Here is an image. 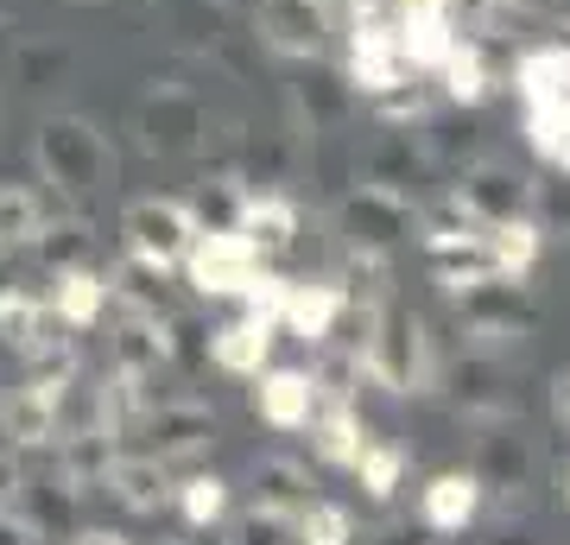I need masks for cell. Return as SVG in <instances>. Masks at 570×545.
Here are the masks:
<instances>
[{
  "label": "cell",
  "instance_id": "6da1fadb",
  "mask_svg": "<svg viewBox=\"0 0 570 545\" xmlns=\"http://www.w3.org/2000/svg\"><path fill=\"white\" fill-rule=\"evenodd\" d=\"M362 374L387 393H425L431 387V337H425V318L406 311V304H381L374 323H367V343H362Z\"/></svg>",
  "mask_w": 570,
  "mask_h": 545
},
{
  "label": "cell",
  "instance_id": "7a4b0ae2",
  "mask_svg": "<svg viewBox=\"0 0 570 545\" xmlns=\"http://www.w3.org/2000/svg\"><path fill=\"white\" fill-rule=\"evenodd\" d=\"M32 153H39L45 184H58L63 197H96V191L115 184V153H108V140L89 121H77V115L45 121Z\"/></svg>",
  "mask_w": 570,
  "mask_h": 545
},
{
  "label": "cell",
  "instance_id": "3957f363",
  "mask_svg": "<svg viewBox=\"0 0 570 545\" xmlns=\"http://www.w3.org/2000/svg\"><path fill=\"white\" fill-rule=\"evenodd\" d=\"M456 318H463V337L469 349H489V356H508L532 337V318H539V304H532L527 280H475L469 292H456Z\"/></svg>",
  "mask_w": 570,
  "mask_h": 545
},
{
  "label": "cell",
  "instance_id": "277c9868",
  "mask_svg": "<svg viewBox=\"0 0 570 545\" xmlns=\"http://www.w3.org/2000/svg\"><path fill=\"white\" fill-rule=\"evenodd\" d=\"M469 476L482 483V495H494V502L508 507V514L532 495V483H539V445H532V431L520 425V412H513V419H489V425H482Z\"/></svg>",
  "mask_w": 570,
  "mask_h": 545
},
{
  "label": "cell",
  "instance_id": "5b68a950",
  "mask_svg": "<svg viewBox=\"0 0 570 545\" xmlns=\"http://www.w3.org/2000/svg\"><path fill=\"white\" fill-rule=\"evenodd\" d=\"M336 223H343L348 247H400L412 242V228H419V203H412V191H393V184H348L343 203H336Z\"/></svg>",
  "mask_w": 570,
  "mask_h": 545
},
{
  "label": "cell",
  "instance_id": "8992f818",
  "mask_svg": "<svg viewBox=\"0 0 570 545\" xmlns=\"http://www.w3.org/2000/svg\"><path fill=\"white\" fill-rule=\"evenodd\" d=\"M121 235H127V254H134V261L171 273V266L184 261L190 235H197V216H190L184 197H134L121 210Z\"/></svg>",
  "mask_w": 570,
  "mask_h": 545
},
{
  "label": "cell",
  "instance_id": "52a82bcc",
  "mask_svg": "<svg viewBox=\"0 0 570 545\" xmlns=\"http://www.w3.org/2000/svg\"><path fill=\"white\" fill-rule=\"evenodd\" d=\"M178 266H184V280L197 285L204 299H242L266 261L242 242V235H235V228H197Z\"/></svg>",
  "mask_w": 570,
  "mask_h": 545
},
{
  "label": "cell",
  "instance_id": "ba28073f",
  "mask_svg": "<svg viewBox=\"0 0 570 545\" xmlns=\"http://www.w3.org/2000/svg\"><path fill=\"white\" fill-rule=\"evenodd\" d=\"M63 387H70V368H39L32 381H20L13 393H0V431H7V445H20V450L58 445Z\"/></svg>",
  "mask_w": 570,
  "mask_h": 545
},
{
  "label": "cell",
  "instance_id": "9c48e42d",
  "mask_svg": "<svg viewBox=\"0 0 570 545\" xmlns=\"http://www.w3.org/2000/svg\"><path fill=\"white\" fill-rule=\"evenodd\" d=\"M254 32L279 58H317L324 39L336 32V7L330 0H261L254 7Z\"/></svg>",
  "mask_w": 570,
  "mask_h": 545
},
{
  "label": "cell",
  "instance_id": "30bf717a",
  "mask_svg": "<svg viewBox=\"0 0 570 545\" xmlns=\"http://www.w3.org/2000/svg\"><path fill=\"white\" fill-rule=\"evenodd\" d=\"M171 318L165 311H127L115 330H108V368H115V381H134L146 387L171 362Z\"/></svg>",
  "mask_w": 570,
  "mask_h": 545
},
{
  "label": "cell",
  "instance_id": "8fae6325",
  "mask_svg": "<svg viewBox=\"0 0 570 545\" xmlns=\"http://www.w3.org/2000/svg\"><path fill=\"white\" fill-rule=\"evenodd\" d=\"M63 323L51 318V304L39 292H26V285H0V337L20 349L26 362L39 368H70L63 362Z\"/></svg>",
  "mask_w": 570,
  "mask_h": 545
},
{
  "label": "cell",
  "instance_id": "7c38bea8",
  "mask_svg": "<svg viewBox=\"0 0 570 545\" xmlns=\"http://www.w3.org/2000/svg\"><path fill=\"white\" fill-rule=\"evenodd\" d=\"M450 400H456V412L475 419V425L513 419V412H520V400H513V387H508V362L489 356V349H469L463 362L450 368Z\"/></svg>",
  "mask_w": 570,
  "mask_h": 545
},
{
  "label": "cell",
  "instance_id": "4fadbf2b",
  "mask_svg": "<svg viewBox=\"0 0 570 545\" xmlns=\"http://www.w3.org/2000/svg\"><path fill=\"white\" fill-rule=\"evenodd\" d=\"M140 431H146V457L184 464V457H204L216 445V412L204 400H171L159 412H140Z\"/></svg>",
  "mask_w": 570,
  "mask_h": 545
},
{
  "label": "cell",
  "instance_id": "5bb4252c",
  "mask_svg": "<svg viewBox=\"0 0 570 545\" xmlns=\"http://www.w3.org/2000/svg\"><path fill=\"white\" fill-rule=\"evenodd\" d=\"M456 203L469 210L475 228L513 223V216H532V178H520L513 165H475V172H463V184H456Z\"/></svg>",
  "mask_w": 570,
  "mask_h": 545
},
{
  "label": "cell",
  "instance_id": "9a60e30c",
  "mask_svg": "<svg viewBox=\"0 0 570 545\" xmlns=\"http://www.w3.org/2000/svg\"><path fill=\"white\" fill-rule=\"evenodd\" d=\"M317 374L311 368H273L266 362L261 374H254V412H261V425H273V431H305L311 419H317Z\"/></svg>",
  "mask_w": 570,
  "mask_h": 545
},
{
  "label": "cell",
  "instance_id": "2e32d148",
  "mask_svg": "<svg viewBox=\"0 0 570 545\" xmlns=\"http://www.w3.org/2000/svg\"><path fill=\"white\" fill-rule=\"evenodd\" d=\"M482 483L469 476V469H444V476H431L425 488H419V520L438 533V539H456V533H469L475 526V514H482Z\"/></svg>",
  "mask_w": 570,
  "mask_h": 545
},
{
  "label": "cell",
  "instance_id": "e0dca14e",
  "mask_svg": "<svg viewBox=\"0 0 570 545\" xmlns=\"http://www.w3.org/2000/svg\"><path fill=\"white\" fill-rule=\"evenodd\" d=\"M343 311H348V292L336 280H292L279 330H292L305 349H317V343H330V330L343 323Z\"/></svg>",
  "mask_w": 570,
  "mask_h": 545
},
{
  "label": "cell",
  "instance_id": "ac0fdd59",
  "mask_svg": "<svg viewBox=\"0 0 570 545\" xmlns=\"http://www.w3.org/2000/svg\"><path fill=\"white\" fill-rule=\"evenodd\" d=\"M235 235H242L261 261H279L285 247L298 242V203L279 197V191H247L242 216H235Z\"/></svg>",
  "mask_w": 570,
  "mask_h": 545
},
{
  "label": "cell",
  "instance_id": "d6986e66",
  "mask_svg": "<svg viewBox=\"0 0 570 545\" xmlns=\"http://www.w3.org/2000/svg\"><path fill=\"white\" fill-rule=\"evenodd\" d=\"M140 134H146V153H190L197 134H204V108L184 89H153L140 108Z\"/></svg>",
  "mask_w": 570,
  "mask_h": 545
},
{
  "label": "cell",
  "instance_id": "ffe728a7",
  "mask_svg": "<svg viewBox=\"0 0 570 545\" xmlns=\"http://www.w3.org/2000/svg\"><path fill=\"white\" fill-rule=\"evenodd\" d=\"M513 89L527 108H570V39L532 45L513 64Z\"/></svg>",
  "mask_w": 570,
  "mask_h": 545
},
{
  "label": "cell",
  "instance_id": "44dd1931",
  "mask_svg": "<svg viewBox=\"0 0 570 545\" xmlns=\"http://www.w3.org/2000/svg\"><path fill=\"white\" fill-rule=\"evenodd\" d=\"M209 362L223 368V374H242L254 381L266 362H273V323L242 311V318H228L223 330H209Z\"/></svg>",
  "mask_w": 570,
  "mask_h": 545
},
{
  "label": "cell",
  "instance_id": "7402d4cb",
  "mask_svg": "<svg viewBox=\"0 0 570 545\" xmlns=\"http://www.w3.org/2000/svg\"><path fill=\"white\" fill-rule=\"evenodd\" d=\"M305 431L317 438V457L336 464V469H355V457H362V445H367V425H362V412H355L348 393H324V400H317V419H311Z\"/></svg>",
  "mask_w": 570,
  "mask_h": 545
},
{
  "label": "cell",
  "instance_id": "603a6c76",
  "mask_svg": "<svg viewBox=\"0 0 570 545\" xmlns=\"http://www.w3.org/2000/svg\"><path fill=\"white\" fill-rule=\"evenodd\" d=\"M45 304H51V318L63 330H96L108 311V273H96V266H63L58 285L45 292Z\"/></svg>",
  "mask_w": 570,
  "mask_h": 545
},
{
  "label": "cell",
  "instance_id": "cb8c5ba5",
  "mask_svg": "<svg viewBox=\"0 0 570 545\" xmlns=\"http://www.w3.org/2000/svg\"><path fill=\"white\" fill-rule=\"evenodd\" d=\"M13 514H20L32 533H77V488L63 483L58 469L51 476H26L20 495H13Z\"/></svg>",
  "mask_w": 570,
  "mask_h": 545
},
{
  "label": "cell",
  "instance_id": "d4e9b609",
  "mask_svg": "<svg viewBox=\"0 0 570 545\" xmlns=\"http://www.w3.org/2000/svg\"><path fill=\"white\" fill-rule=\"evenodd\" d=\"M102 488L127 507V514H159V507L171 502V476H165V464L146 457V450L140 457H115L108 476H102Z\"/></svg>",
  "mask_w": 570,
  "mask_h": 545
},
{
  "label": "cell",
  "instance_id": "484cf974",
  "mask_svg": "<svg viewBox=\"0 0 570 545\" xmlns=\"http://www.w3.org/2000/svg\"><path fill=\"white\" fill-rule=\"evenodd\" d=\"M121 438H108L102 425H77V431H63L58 438V476L70 488H102V476H108V464H115V457H121Z\"/></svg>",
  "mask_w": 570,
  "mask_h": 545
},
{
  "label": "cell",
  "instance_id": "4316f807",
  "mask_svg": "<svg viewBox=\"0 0 570 545\" xmlns=\"http://www.w3.org/2000/svg\"><path fill=\"white\" fill-rule=\"evenodd\" d=\"M482 247H489V261L501 280H532V266L546 254V228L532 223V216H513V223L482 228Z\"/></svg>",
  "mask_w": 570,
  "mask_h": 545
},
{
  "label": "cell",
  "instance_id": "83f0119b",
  "mask_svg": "<svg viewBox=\"0 0 570 545\" xmlns=\"http://www.w3.org/2000/svg\"><path fill=\"white\" fill-rule=\"evenodd\" d=\"M425 261H431V280L444 285L450 299L494 273L489 247H482V228H475V235H456V242H425Z\"/></svg>",
  "mask_w": 570,
  "mask_h": 545
},
{
  "label": "cell",
  "instance_id": "f1b7e54d",
  "mask_svg": "<svg viewBox=\"0 0 570 545\" xmlns=\"http://www.w3.org/2000/svg\"><path fill=\"white\" fill-rule=\"evenodd\" d=\"M254 507H273V514H305L317 495H311V476H305V464H292V457H261L254 464Z\"/></svg>",
  "mask_w": 570,
  "mask_h": 545
},
{
  "label": "cell",
  "instance_id": "f546056e",
  "mask_svg": "<svg viewBox=\"0 0 570 545\" xmlns=\"http://www.w3.org/2000/svg\"><path fill=\"white\" fill-rule=\"evenodd\" d=\"M438 82H444V101H456V108L489 101L494 77H489V58H482V39H463V32H456V45H450L444 64H438Z\"/></svg>",
  "mask_w": 570,
  "mask_h": 545
},
{
  "label": "cell",
  "instance_id": "4dcf8cb0",
  "mask_svg": "<svg viewBox=\"0 0 570 545\" xmlns=\"http://www.w3.org/2000/svg\"><path fill=\"white\" fill-rule=\"evenodd\" d=\"M45 228V203L32 184H0V247H26Z\"/></svg>",
  "mask_w": 570,
  "mask_h": 545
},
{
  "label": "cell",
  "instance_id": "1f68e13d",
  "mask_svg": "<svg viewBox=\"0 0 570 545\" xmlns=\"http://www.w3.org/2000/svg\"><path fill=\"white\" fill-rule=\"evenodd\" d=\"M171 502H178L184 526H216L228 514V483L223 476H184V483H171Z\"/></svg>",
  "mask_w": 570,
  "mask_h": 545
},
{
  "label": "cell",
  "instance_id": "d6a6232c",
  "mask_svg": "<svg viewBox=\"0 0 570 545\" xmlns=\"http://www.w3.org/2000/svg\"><path fill=\"white\" fill-rule=\"evenodd\" d=\"M242 197H247V184L235 178V172H216V178H204V191L190 197V216H197V228H235Z\"/></svg>",
  "mask_w": 570,
  "mask_h": 545
},
{
  "label": "cell",
  "instance_id": "836d02e7",
  "mask_svg": "<svg viewBox=\"0 0 570 545\" xmlns=\"http://www.w3.org/2000/svg\"><path fill=\"white\" fill-rule=\"evenodd\" d=\"M527 140L551 172L570 178V108H527Z\"/></svg>",
  "mask_w": 570,
  "mask_h": 545
},
{
  "label": "cell",
  "instance_id": "e575fe53",
  "mask_svg": "<svg viewBox=\"0 0 570 545\" xmlns=\"http://www.w3.org/2000/svg\"><path fill=\"white\" fill-rule=\"evenodd\" d=\"M355 476H362V488L374 495V502H393V488H400V476H406V450L387 445V438H367L362 457H355Z\"/></svg>",
  "mask_w": 570,
  "mask_h": 545
},
{
  "label": "cell",
  "instance_id": "d590c367",
  "mask_svg": "<svg viewBox=\"0 0 570 545\" xmlns=\"http://www.w3.org/2000/svg\"><path fill=\"white\" fill-rule=\"evenodd\" d=\"M32 242H39V254H45L51 273H63V266H89V228L82 223H45Z\"/></svg>",
  "mask_w": 570,
  "mask_h": 545
},
{
  "label": "cell",
  "instance_id": "8d00e7d4",
  "mask_svg": "<svg viewBox=\"0 0 570 545\" xmlns=\"http://www.w3.org/2000/svg\"><path fill=\"white\" fill-rule=\"evenodd\" d=\"M355 539V520H348V507L336 502H311L298 514V545H348Z\"/></svg>",
  "mask_w": 570,
  "mask_h": 545
},
{
  "label": "cell",
  "instance_id": "74e56055",
  "mask_svg": "<svg viewBox=\"0 0 570 545\" xmlns=\"http://www.w3.org/2000/svg\"><path fill=\"white\" fill-rule=\"evenodd\" d=\"M235 545H298V520L273 514V507H247L235 520Z\"/></svg>",
  "mask_w": 570,
  "mask_h": 545
},
{
  "label": "cell",
  "instance_id": "f35d334b",
  "mask_svg": "<svg viewBox=\"0 0 570 545\" xmlns=\"http://www.w3.org/2000/svg\"><path fill=\"white\" fill-rule=\"evenodd\" d=\"M532 223L546 228H564L570 235V184H532Z\"/></svg>",
  "mask_w": 570,
  "mask_h": 545
},
{
  "label": "cell",
  "instance_id": "ab89813d",
  "mask_svg": "<svg viewBox=\"0 0 570 545\" xmlns=\"http://www.w3.org/2000/svg\"><path fill=\"white\" fill-rule=\"evenodd\" d=\"M374 545H438V533H431L425 520H393V526H381Z\"/></svg>",
  "mask_w": 570,
  "mask_h": 545
},
{
  "label": "cell",
  "instance_id": "60d3db41",
  "mask_svg": "<svg viewBox=\"0 0 570 545\" xmlns=\"http://www.w3.org/2000/svg\"><path fill=\"white\" fill-rule=\"evenodd\" d=\"M20 483H26V469L13 464V457H7V450H0V514H7V507H13V495H20Z\"/></svg>",
  "mask_w": 570,
  "mask_h": 545
},
{
  "label": "cell",
  "instance_id": "b9f144b4",
  "mask_svg": "<svg viewBox=\"0 0 570 545\" xmlns=\"http://www.w3.org/2000/svg\"><path fill=\"white\" fill-rule=\"evenodd\" d=\"M0 545H39V533H32V526L7 507V514H0Z\"/></svg>",
  "mask_w": 570,
  "mask_h": 545
},
{
  "label": "cell",
  "instance_id": "7bdbcfd3",
  "mask_svg": "<svg viewBox=\"0 0 570 545\" xmlns=\"http://www.w3.org/2000/svg\"><path fill=\"white\" fill-rule=\"evenodd\" d=\"M70 545H134L127 533H115V526H77V539Z\"/></svg>",
  "mask_w": 570,
  "mask_h": 545
},
{
  "label": "cell",
  "instance_id": "ee69618b",
  "mask_svg": "<svg viewBox=\"0 0 570 545\" xmlns=\"http://www.w3.org/2000/svg\"><path fill=\"white\" fill-rule=\"evenodd\" d=\"M551 412H558V425L570 431V368L558 374V381H551Z\"/></svg>",
  "mask_w": 570,
  "mask_h": 545
},
{
  "label": "cell",
  "instance_id": "f6af8a7d",
  "mask_svg": "<svg viewBox=\"0 0 570 545\" xmlns=\"http://www.w3.org/2000/svg\"><path fill=\"white\" fill-rule=\"evenodd\" d=\"M513 13H551V20H564L570 0H513Z\"/></svg>",
  "mask_w": 570,
  "mask_h": 545
},
{
  "label": "cell",
  "instance_id": "bcb514c9",
  "mask_svg": "<svg viewBox=\"0 0 570 545\" xmlns=\"http://www.w3.org/2000/svg\"><path fill=\"white\" fill-rule=\"evenodd\" d=\"M489 545H532V533H527V526H501Z\"/></svg>",
  "mask_w": 570,
  "mask_h": 545
},
{
  "label": "cell",
  "instance_id": "7dc6e473",
  "mask_svg": "<svg viewBox=\"0 0 570 545\" xmlns=\"http://www.w3.org/2000/svg\"><path fill=\"white\" fill-rule=\"evenodd\" d=\"M564 502H570V476H564Z\"/></svg>",
  "mask_w": 570,
  "mask_h": 545
}]
</instances>
